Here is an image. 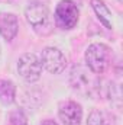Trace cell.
<instances>
[{
  "mask_svg": "<svg viewBox=\"0 0 123 125\" xmlns=\"http://www.w3.org/2000/svg\"><path fill=\"white\" fill-rule=\"evenodd\" d=\"M87 67L74 65L70 71V86L77 93L84 96H100L101 94V80L93 76Z\"/></svg>",
  "mask_w": 123,
  "mask_h": 125,
  "instance_id": "cell-1",
  "label": "cell"
},
{
  "mask_svg": "<svg viewBox=\"0 0 123 125\" xmlns=\"http://www.w3.org/2000/svg\"><path fill=\"white\" fill-rule=\"evenodd\" d=\"M25 19L38 35L46 36L54 29V21L48 6L42 1H32L25 9Z\"/></svg>",
  "mask_w": 123,
  "mask_h": 125,
  "instance_id": "cell-2",
  "label": "cell"
},
{
  "mask_svg": "<svg viewBox=\"0 0 123 125\" xmlns=\"http://www.w3.org/2000/svg\"><path fill=\"white\" fill-rule=\"evenodd\" d=\"M84 60L87 68L94 74H103L112 62V50L109 45L101 42L90 44L86 50Z\"/></svg>",
  "mask_w": 123,
  "mask_h": 125,
  "instance_id": "cell-3",
  "label": "cell"
},
{
  "mask_svg": "<svg viewBox=\"0 0 123 125\" xmlns=\"http://www.w3.org/2000/svg\"><path fill=\"white\" fill-rule=\"evenodd\" d=\"M80 19V10L72 0H61L54 13V22L58 28L64 31L74 29Z\"/></svg>",
  "mask_w": 123,
  "mask_h": 125,
  "instance_id": "cell-4",
  "label": "cell"
},
{
  "mask_svg": "<svg viewBox=\"0 0 123 125\" xmlns=\"http://www.w3.org/2000/svg\"><path fill=\"white\" fill-rule=\"evenodd\" d=\"M18 73L28 83L38 82L42 74L41 58L33 52H26L20 55V58L18 60Z\"/></svg>",
  "mask_w": 123,
  "mask_h": 125,
  "instance_id": "cell-5",
  "label": "cell"
},
{
  "mask_svg": "<svg viewBox=\"0 0 123 125\" xmlns=\"http://www.w3.org/2000/svg\"><path fill=\"white\" fill-rule=\"evenodd\" d=\"M41 64H42V68H45L48 73L60 74L65 70L67 58L61 50L55 47H46L41 54Z\"/></svg>",
  "mask_w": 123,
  "mask_h": 125,
  "instance_id": "cell-6",
  "label": "cell"
},
{
  "mask_svg": "<svg viewBox=\"0 0 123 125\" xmlns=\"http://www.w3.org/2000/svg\"><path fill=\"white\" fill-rule=\"evenodd\" d=\"M58 116L62 125H81L83 121V108L74 100H65L60 103Z\"/></svg>",
  "mask_w": 123,
  "mask_h": 125,
  "instance_id": "cell-7",
  "label": "cell"
},
{
  "mask_svg": "<svg viewBox=\"0 0 123 125\" xmlns=\"http://www.w3.org/2000/svg\"><path fill=\"white\" fill-rule=\"evenodd\" d=\"M19 32L18 16L7 12H0V35L6 41H13Z\"/></svg>",
  "mask_w": 123,
  "mask_h": 125,
  "instance_id": "cell-8",
  "label": "cell"
},
{
  "mask_svg": "<svg viewBox=\"0 0 123 125\" xmlns=\"http://www.w3.org/2000/svg\"><path fill=\"white\" fill-rule=\"evenodd\" d=\"M91 7L96 13V16L98 18V21L107 28V29H113V21H112V12L107 7V4L103 0H91Z\"/></svg>",
  "mask_w": 123,
  "mask_h": 125,
  "instance_id": "cell-9",
  "label": "cell"
},
{
  "mask_svg": "<svg viewBox=\"0 0 123 125\" xmlns=\"http://www.w3.org/2000/svg\"><path fill=\"white\" fill-rule=\"evenodd\" d=\"M16 100V86L12 80L0 79V102L3 105H12Z\"/></svg>",
  "mask_w": 123,
  "mask_h": 125,
  "instance_id": "cell-10",
  "label": "cell"
},
{
  "mask_svg": "<svg viewBox=\"0 0 123 125\" xmlns=\"http://www.w3.org/2000/svg\"><path fill=\"white\" fill-rule=\"evenodd\" d=\"M87 125H112V119L107 112L101 109H93L88 114Z\"/></svg>",
  "mask_w": 123,
  "mask_h": 125,
  "instance_id": "cell-11",
  "label": "cell"
},
{
  "mask_svg": "<svg viewBox=\"0 0 123 125\" xmlns=\"http://www.w3.org/2000/svg\"><path fill=\"white\" fill-rule=\"evenodd\" d=\"M9 121H10V125H28V118L22 109H16L10 112Z\"/></svg>",
  "mask_w": 123,
  "mask_h": 125,
  "instance_id": "cell-12",
  "label": "cell"
},
{
  "mask_svg": "<svg viewBox=\"0 0 123 125\" xmlns=\"http://www.w3.org/2000/svg\"><path fill=\"white\" fill-rule=\"evenodd\" d=\"M42 125H58L57 122H54V121H51V119H46V121H44Z\"/></svg>",
  "mask_w": 123,
  "mask_h": 125,
  "instance_id": "cell-13",
  "label": "cell"
},
{
  "mask_svg": "<svg viewBox=\"0 0 123 125\" xmlns=\"http://www.w3.org/2000/svg\"><path fill=\"white\" fill-rule=\"evenodd\" d=\"M0 1H12V0H0Z\"/></svg>",
  "mask_w": 123,
  "mask_h": 125,
  "instance_id": "cell-14",
  "label": "cell"
},
{
  "mask_svg": "<svg viewBox=\"0 0 123 125\" xmlns=\"http://www.w3.org/2000/svg\"><path fill=\"white\" fill-rule=\"evenodd\" d=\"M0 54H1V48H0Z\"/></svg>",
  "mask_w": 123,
  "mask_h": 125,
  "instance_id": "cell-15",
  "label": "cell"
}]
</instances>
